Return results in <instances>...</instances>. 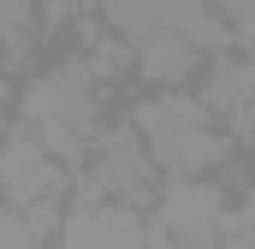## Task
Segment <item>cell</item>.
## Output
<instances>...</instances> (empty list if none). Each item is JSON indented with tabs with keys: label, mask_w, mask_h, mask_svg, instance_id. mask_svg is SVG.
I'll return each mask as SVG.
<instances>
[{
	"label": "cell",
	"mask_w": 255,
	"mask_h": 249,
	"mask_svg": "<svg viewBox=\"0 0 255 249\" xmlns=\"http://www.w3.org/2000/svg\"><path fill=\"white\" fill-rule=\"evenodd\" d=\"M24 119L36 124L42 148H54V154H77V142H83V136H89V124H95L89 77H83L77 65L36 77V83L24 89Z\"/></svg>",
	"instance_id": "obj_1"
},
{
	"label": "cell",
	"mask_w": 255,
	"mask_h": 249,
	"mask_svg": "<svg viewBox=\"0 0 255 249\" xmlns=\"http://www.w3.org/2000/svg\"><path fill=\"white\" fill-rule=\"evenodd\" d=\"M208 101H196V95H160V101H148V107H136V124H142V136H166V130H190V124H208Z\"/></svg>",
	"instance_id": "obj_7"
},
{
	"label": "cell",
	"mask_w": 255,
	"mask_h": 249,
	"mask_svg": "<svg viewBox=\"0 0 255 249\" xmlns=\"http://www.w3.org/2000/svg\"><path fill=\"white\" fill-rule=\"evenodd\" d=\"M220 154H226V142H220L208 124H190V130H166V136H148V166H160V172H172V178L208 172Z\"/></svg>",
	"instance_id": "obj_5"
},
{
	"label": "cell",
	"mask_w": 255,
	"mask_h": 249,
	"mask_svg": "<svg viewBox=\"0 0 255 249\" xmlns=\"http://www.w3.org/2000/svg\"><path fill=\"white\" fill-rule=\"evenodd\" d=\"M148 178V154H136L130 136H113L107 154H101V172H95V190H136Z\"/></svg>",
	"instance_id": "obj_8"
},
{
	"label": "cell",
	"mask_w": 255,
	"mask_h": 249,
	"mask_svg": "<svg viewBox=\"0 0 255 249\" xmlns=\"http://www.w3.org/2000/svg\"><path fill=\"white\" fill-rule=\"evenodd\" d=\"M30 30H36L30 0H0V48L6 54H24L30 48Z\"/></svg>",
	"instance_id": "obj_10"
},
{
	"label": "cell",
	"mask_w": 255,
	"mask_h": 249,
	"mask_svg": "<svg viewBox=\"0 0 255 249\" xmlns=\"http://www.w3.org/2000/svg\"><path fill=\"white\" fill-rule=\"evenodd\" d=\"M142 220L125 214V208H113V202H101V208H83V214H71L65 220V249H142Z\"/></svg>",
	"instance_id": "obj_4"
},
{
	"label": "cell",
	"mask_w": 255,
	"mask_h": 249,
	"mask_svg": "<svg viewBox=\"0 0 255 249\" xmlns=\"http://www.w3.org/2000/svg\"><path fill=\"white\" fill-rule=\"evenodd\" d=\"M136 65H142V77H154V83H178V77H190L196 48L184 42V36L160 30V36H142V48H136Z\"/></svg>",
	"instance_id": "obj_6"
},
{
	"label": "cell",
	"mask_w": 255,
	"mask_h": 249,
	"mask_svg": "<svg viewBox=\"0 0 255 249\" xmlns=\"http://www.w3.org/2000/svg\"><path fill=\"white\" fill-rule=\"evenodd\" d=\"M160 232H166V238H178L184 249H214V244H220V232H226L220 190L178 178V184L166 190V202H160Z\"/></svg>",
	"instance_id": "obj_2"
},
{
	"label": "cell",
	"mask_w": 255,
	"mask_h": 249,
	"mask_svg": "<svg viewBox=\"0 0 255 249\" xmlns=\"http://www.w3.org/2000/svg\"><path fill=\"white\" fill-rule=\"evenodd\" d=\"M250 65L244 60H226L220 71H214V83H208V107H226L232 119H238V130H244V107H250Z\"/></svg>",
	"instance_id": "obj_9"
},
{
	"label": "cell",
	"mask_w": 255,
	"mask_h": 249,
	"mask_svg": "<svg viewBox=\"0 0 255 249\" xmlns=\"http://www.w3.org/2000/svg\"><path fill=\"white\" fill-rule=\"evenodd\" d=\"M0 190L18 202V208H36L60 190V172H54V154L42 148L36 130H12L0 142Z\"/></svg>",
	"instance_id": "obj_3"
},
{
	"label": "cell",
	"mask_w": 255,
	"mask_h": 249,
	"mask_svg": "<svg viewBox=\"0 0 255 249\" xmlns=\"http://www.w3.org/2000/svg\"><path fill=\"white\" fill-rule=\"evenodd\" d=\"M0 249H36V226L18 220L12 208H0Z\"/></svg>",
	"instance_id": "obj_11"
},
{
	"label": "cell",
	"mask_w": 255,
	"mask_h": 249,
	"mask_svg": "<svg viewBox=\"0 0 255 249\" xmlns=\"http://www.w3.org/2000/svg\"><path fill=\"white\" fill-rule=\"evenodd\" d=\"M214 6L232 18V36L244 42V36H250V18H255V0H214Z\"/></svg>",
	"instance_id": "obj_12"
}]
</instances>
